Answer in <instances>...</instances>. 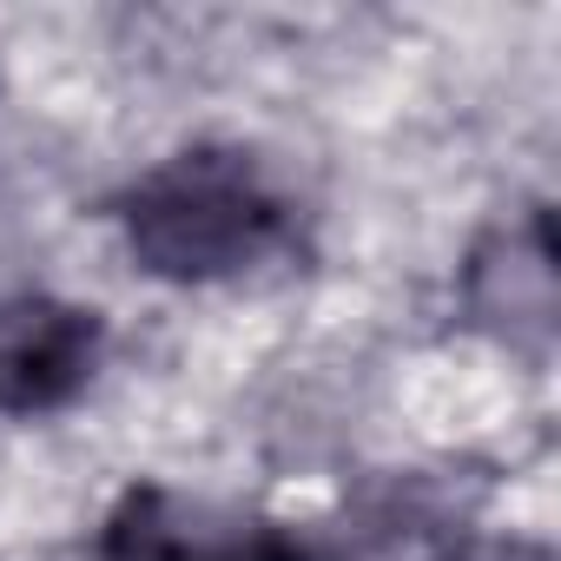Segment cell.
I'll use <instances>...</instances> for the list:
<instances>
[{
    "label": "cell",
    "mask_w": 561,
    "mask_h": 561,
    "mask_svg": "<svg viewBox=\"0 0 561 561\" xmlns=\"http://www.w3.org/2000/svg\"><path fill=\"white\" fill-rule=\"evenodd\" d=\"M119 218L139 271L172 285H211L271 257L291 205L244 146H185L126 192Z\"/></svg>",
    "instance_id": "cell-1"
},
{
    "label": "cell",
    "mask_w": 561,
    "mask_h": 561,
    "mask_svg": "<svg viewBox=\"0 0 561 561\" xmlns=\"http://www.w3.org/2000/svg\"><path fill=\"white\" fill-rule=\"evenodd\" d=\"M100 364V318L60 298L0 305V410H60Z\"/></svg>",
    "instance_id": "cell-2"
},
{
    "label": "cell",
    "mask_w": 561,
    "mask_h": 561,
    "mask_svg": "<svg viewBox=\"0 0 561 561\" xmlns=\"http://www.w3.org/2000/svg\"><path fill=\"white\" fill-rule=\"evenodd\" d=\"M469 305L508 344H528V337L554 331V244H548L541 211H528V225H508L489 251H476Z\"/></svg>",
    "instance_id": "cell-3"
},
{
    "label": "cell",
    "mask_w": 561,
    "mask_h": 561,
    "mask_svg": "<svg viewBox=\"0 0 561 561\" xmlns=\"http://www.w3.org/2000/svg\"><path fill=\"white\" fill-rule=\"evenodd\" d=\"M93 561H218V541L198 535L192 515L165 489H133L113 508Z\"/></svg>",
    "instance_id": "cell-4"
},
{
    "label": "cell",
    "mask_w": 561,
    "mask_h": 561,
    "mask_svg": "<svg viewBox=\"0 0 561 561\" xmlns=\"http://www.w3.org/2000/svg\"><path fill=\"white\" fill-rule=\"evenodd\" d=\"M218 561H331L318 541L291 535V528H244V535H225L218 541Z\"/></svg>",
    "instance_id": "cell-5"
},
{
    "label": "cell",
    "mask_w": 561,
    "mask_h": 561,
    "mask_svg": "<svg viewBox=\"0 0 561 561\" xmlns=\"http://www.w3.org/2000/svg\"><path fill=\"white\" fill-rule=\"evenodd\" d=\"M456 561H554L541 541H476V548H462Z\"/></svg>",
    "instance_id": "cell-6"
}]
</instances>
